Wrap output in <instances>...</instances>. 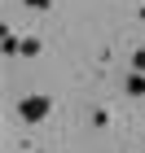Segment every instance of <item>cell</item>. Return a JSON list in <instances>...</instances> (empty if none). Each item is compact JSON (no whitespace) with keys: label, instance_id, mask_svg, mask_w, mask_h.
Returning a JSON list of instances; mask_svg holds the SVG:
<instances>
[{"label":"cell","instance_id":"obj_1","mask_svg":"<svg viewBox=\"0 0 145 153\" xmlns=\"http://www.w3.org/2000/svg\"><path fill=\"white\" fill-rule=\"evenodd\" d=\"M48 114H53V101L48 96H22L18 101V118L22 123H44Z\"/></svg>","mask_w":145,"mask_h":153},{"label":"cell","instance_id":"obj_5","mask_svg":"<svg viewBox=\"0 0 145 153\" xmlns=\"http://www.w3.org/2000/svg\"><path fill=\"white\" fill-rule=\"evenodd\" d=\"M26 4H31V9H48V0H26Z\"/></svg>","mask_w":145,"mask_h":153},{"label":"cell","instance_id":"obj_4","mask_svg":"<svg viewBox=\"0 0 145 153\" xmlns=\"http://www.w3.org/2000/svg\"><path fill=\"white\" fill-rule=\"evenodd\" d=\"M40 53V39H22V57H35Z\"/></svg>","mask_w":145,"mask_h":153},{"label":"cell","instance_id":"obj_3","mask_svg":"<svg viewBox=\"0 0 145 153\" xmlns=\"http://www.w3.org/2000/svg\"><path fill=\"white\" fill-rule=\"evenodd\" d=\"M132 70L145 74V48H136V53H132Z\"/></svg>","mask_w":145,"mask_h":153},{"label":"cell","instance_id":"obj_2","mask_svg":"<svg viewBox=\"0 0 145 153\" xmlns=\"http://www.w3.org/2000/svg\"><path fill=\"white\" fill-rule=\"evenodd\" d=\"M123 88H128V96H145V74H136V70H132Z\"/></svg>","mask_w":145,"mask_h":153}]
</instances>
